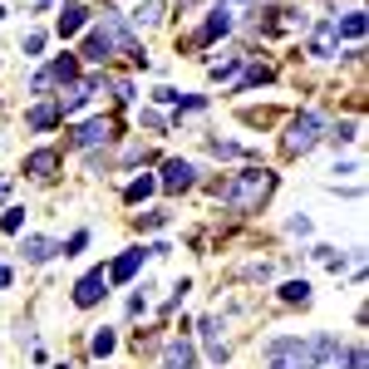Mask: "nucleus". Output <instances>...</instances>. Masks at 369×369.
Masks as SVG:
<instances>
[{
    "label": "nucleus",
    "mask_w": 369,
    "mask_h": 369,
    "mask_svg": "<svg viewBox=\"0 0 369 369\" xmlns=\"http://www.w3.org/2000/svg\"><path fill=\"white\" fill-rule=\"evenodd\" d=\"M330 354H340V345L330 335H320V340H276L271 345V369H315Z\"/></svg>",
    "instance_id": "f257e3e1"
},
{
    "label": "nucleus",
    "mask_w": 369,
    "mask_h": 369,
    "mask_svg": "<svg viewBox=\"0 0 369 369\" xmlns=\"http://www.w3.org/2000/svg\"><path fill=\"white\" fill-rule=\"evenodd\" d=\"M271 187H276V173L251 168V173H241V178H237V187H227V202L237 207V212H256V207L271 197Z\"/></svg>",
    "instance_id": "f03ea898"
},
{
    "label": "nucleus",
    "mask_w": 369,
    "mask_h": 369,
    "mask_svg": "<svg viewBox=\"0 0 369 369\" xmlns=\"http://www.w3.org/2000/svg\"><path fill=\"white\" fill-rule=\"evenodd\" d=\"M315 143H320V119H315V114H295V119H291V133H286L281 148L295 157V153H310Z\"/></svg>",
    "instance_id": "7ed1b4c3"
},
{
    "label": "nucleus",
    "mask_w": 369,
    "mask_h": 369,
    "mask_svg": "<svg viewBox=\"0 0 369 369\" xmlns=\"http://www.w3.org/2000/svg\"><path fill=\"white\" fill-rule=\"evenodd\" d=\"M98 30L109 35V44H114V49H123V55H128L133 65H148V55H143V44L133 40V30H128V25H123L119 15H103V25H98Z\"/></svg>",
    "instance_id": "20e7f679"
},
{
    "label": "nucleus",
    "mask_w": 369,
    "mask_h": 369,
    "mask_svg": "<svg viewBox=\"0 0 369 369\" xmlns=\"http://www.w3.org/2000/svg\"><path fill=\"white\" fill-rule=\"evenodd\" d=\"M94 89H98V79H74V84H65V89H60V103H55V109H60V114H74V109H84Z\"/></svg>",
    "instance_id": "39448f33"
},
{
    "label": "nucleus",
    "mask_w": 369,
    "mask_h": 369,
    "mask_svg": "<svg viewBox=\"0 0 369 369\" xmlns=\"http://www.w3.org/2000/svg\"><path fill=\"white\" fill-rule=\"evenodd\" d=\"M103 291H109V271H89V276L74 286V305H84V310H89V305H98V300H103Z\"/></svg>",
    "instance_id": "423d86ee"
},
{
    "label": "nucleus",
    "mask_w": 369,
    "mask_h": 369,
    "mask_svg": "<svg viewBox=\"0 0 369 369\" xmlns=\"http://www.w3.org/2000/svg\"><path fill=\"white\" fill-rule=\"evenodd\" d=\"M157 187H163V192H182V187H192V163H182V157H168V163H163V178H157Z\"/></svg>",
    "instance_id": "0eeeda50"
},
{
    "label": "nucleus",
    "mask_w": 369,
    "mask_h": 369,
    "mask_svg": "<svg viewBox=\"0 0 369 369\" xmlns=\"http://www.w3.org/2000/svg\"><path fill=\"white\" fill-rule=\"evenodd\" d=\"M109 138H114V119H89V123L74 133L79 148H98V143H109Z\"/></svg>",
    "instance_id": "6e6552de"
},
{
    "label": "nucleus",
    "mask_w": 369,
    "mask_h": 369,
    "mask_svg": "<svg viewBox=\"0 0 369 369\" xmlns=\"http://www.w3.org/2000/svg\"><path fill=\"white\" fill-rule=\"evenodd\" d=\"M25 173H30V178H55V173H60V153H55V148L30 153V157H25Z\"/></svg>",
    "instance_id": "1a4fd4ad"
},
{
    "label": "nucleus",
    "mask_w": 369,
    "mask_h": 369,
    "mask_svg": "<svg viewBox=\"0 0 369 369\" xmlns=\"http://www.w3.org/2000/svg\"><path fill=\"white\" fill-rule=\"evenodd\" d=\"M138 266H143V251H123L114 266H109V286H123V281H133L138 276Z\"/></svg>",
    "instance_id": "9d476101"
},
{
    "label": "nucleus",
    "mask_w": 369,
    "mask_h": 369,
    "mask_svg": "<svg viewBox=\"0 0 369 369\" xmlns=\"http://www.w3.org/2000/svg\"><path fill=\"white\" fill-rule=\"evenodd\" d=\"M197 359H192V345L187 340H173L168 345V354H163V369H192Z\"/></svg>",
    "instance_id": "9b49d317"
},
{
    "label": "nucleus",
    "mask_w": 369,
    "mask_h": 369,
    "mask_svg": "<svg viewBox=\"0 0 369 369\" xmlns=\"http://www.w3.org/2000/svg\"><path fill=\"white\" fill-rule=\"evenodd\" d=\"M114 55V44H109V35H103V30H94L89 40H84V60H94V65H103V60H109Z\"/></svg>",
    "instance_id": "f8f14e48"
},
{
    "label": "nucleus",
    "mask_w": 369,
    "mask_h": 369,
    "mask_svg": "<svg viewBox=\"0 0 369 369\" xmlns=\"http://www.w3.org/2000/svg\"><path fill=\"white\" fill-rule=\"evenodd\" d=\"M227 30H232V10H227V6H217V10H212V20H207V30L197 35V44L217 40V35H227Z\"/></svg>",
    "instance_id": "ddd939ff"
},
{
    "label": "nucleus",
    "mask_w": 369,
    "mask_h": 369,
    "mask_svg": "<svg viewBox=\"0 0 369 369\" xmlns=\"http://www.w3.org/2000/svg\"><path fill=\"white\" fill-rule=\"evenodd\" d=\"M163 15H168V6H163V0H143V6L133 10V25H163Z\"/></svg>",
    "instance_id": "4468645a"
},
{
    "label": "nucleus",
    "mask_w": 369,
    "mask_h": 369,
    "mask_svg": "<svg viewBox=\"0 0 369 369\" xmlns=\"http://www.w3.org/2000/svg\"><path fill=\"white\" fill-rule=\"evenodd\" d=\"M74 74H79V60H74V55H65V60H55V65L44 69L49 84H55V79H60V84H74Z\"/></svg>",
    "instance_id": "2eb2a0df"
},
{
    "label": "nucleus",
    "mask_w": 369,
    "mask_h": 369,
    "mask_svg": "<svg viewBox=\"0 0 369 369\" xmlns=\"http://www.w3.org/2000/svg\"><path fill=\"white\" fill-rule=\"evenodd\" d=\"M84 15H89L84 6H65V10H60V35H65V40L79 35V30H84Z\"/></svg>",
    "instance_id": "dca6fc26"
},
{
    "label": "nucleus",
    "mask_w": 369,
    "mask_h": 369,
    "mask_svg": "<svg viewBox=\"0 0 369 369\" xmlns=\"http://www.w3.org/2000/svg\"><path fill=\"white\" fill-rule=\"evenodd\" d=\"M20 251H25V261H49L60 246H55V241H44V237H25V246H20Z\"/></svg>",
    "instance_id": "f3484780"
},
{
    "label": "nucleus",
    "mask_w": 369,
    "mask_h": 369,
    "mask_svg": "<svg viewBox=\"0 0 369 369\" xmlns=\"http://www.w3.org/2000/svg\"><path fill=\"white\" fill-rule=\"evenodd\" d=\"M202 340H207V354H212L217 364L227 359V345H222V335H217V320H202Z\"/></svg>",
    "instance_id": "a211bd4d"
},
{
    "label": "nucleus",
    "mask_w": 369,
    "mask_h": 369,
    "mask_svg": "<svg viewBox=\"0 0 369 369\" xmlns=\"http://www.w3.org/2000/svg\"><path fill=\"white\" fill-rule=\"evenodd\" d=\"M330 30H335V40H340V35H345V40H359V35H364V15L354 10V15H345V20H335Z\"/></svg>",
    "instance_id": "6ab92c4d"
},
{
    "label": "nucleus",
    "mask_w": 369,
    "mask_h": 369,
    "mask_svg": "<svg viewBox=\"0 0 369 369\" xmlns=\"http://www.w3.org/2000/svg\"><path fill=\"white\" fill-rule=\"evenodd\" d=\"M60 123V109L55 103H40V109H30V128H55Z\"/></svg>",
    "instance_id": "aec40b11"
},
{
    "label": "nucleus",
    "mask_w": 369,
    "mask_h": 369,
    "mask_svg": "<svg viewBox=\"0 0 369 369\" xmlns=\"http://www.w3.org/2000/svg\"><path fill=\"white\" fill-rule=\"evenodd\" d=\"M310 49H315V55H330V49H335V30L320 25V30H315V40H310Z\"/></svg>",
    "instance_id": "412c9836"
},
{
    "label": "nucleus",
    "mask_w": 369,
    "mask_h": 369,
    "mask_svg": "<svg viewBox=\"0 0 369 369\" xmlns=\"http://www.w3.org/2000/svg\"><path fill=\"white\" fill-rule=\"evenodd\" d=\"M153 187H157V182H153V178H133V182H128V192H123V197H128V202H143V197H153Z\"/></svg>",
    "instance_id": "4be33fe9"
},
{
    "label": "nucleus",
    "mask_w": 369,
    "mask_h": 369,
    "mask_svg": "<svg viewBox=\"0 0 369 369\" xmlns=\"http://www.w3.org/2000/svg\"><path fill=\"white\" fill-rule=\"evenodd\" d=\"M281 300H291V305L300 300V305H305V300H310V286H305V281H286V286H281Z\"/></svg>",
    "instance_id": "5701e85b"
},
{
    "label": "nucleus",
    "mask_w": 369,
    "mask_h": 369,
    "mask_svg": "<svg viewBox=\"0 0 369 369\" xmlns=\"http://www.w3.org/2000/svg\"><path fill=\"white\" fill-rule=\"evenodd\" d=\"M0 227H6V232H20V227H25V207H10V212L0 217Z\"/></svg>",
    "instance_id": "b1692460"
},
{
    "label": "nucleus",
    "mask_w": 369,
    "mask_h": 369,
    "mask_svg": "<svg viewBox=\"0 0 369 369\" xmlns=\"http://www.w3.org/2000/svg\"><path fill=\"white\" fill-rule=\"evenodd\" d=\"M266 79H271V69H266V65H256V69H246L241 89H256V84H266Z\"/></svg>",
    "instance_id": "393cba45"
},
{
    "label": "nucleus",
    "mask_w": 369,
    "mask_h": 369,
    "mask_svg": "<svg viewBox=\"0 0 369 369\" xmlns=\"http://www.w3.org/2000/svg\"><path fill=\"white\" fill-rule=\"evenodd\" d=\"M114 345H119V340H114V330H98V335H94V354H109Z\"/></svg>",
    "instance_id": "a878e982"
},
{
    "label": "nucleus",
    "mask_w": 369,
    "mask_h": 369,
    "mask_svg": "<svg viewBox=\"0 0 369 369\" xmlns=\"http://www.w3.org/2000/svg\"><path fill=\"white\" fill-rule=\"evenodd\" d=\"M84 241H89V232H74V237H69V246H60V251H65V256H79V251H84Z\"/></svg>",
    "instance_id": "bb28decb"
},
{
    "label": "nucleus",
    "mask_w": 369,
    "mask_h": 369,
    "mask_svg": "<svg viewBox=\"0 0 369 369\" xmlns=\"http://www.w3.org/2000/svg\"><path fill=\"white\" fill-rule=\"evenodd\" d=\"M40 49H44V35H40V30L25 35V55H40Z\"/></svg>",
    "instance_id": "cd10ccee"
},
{
    "label": "nucleus",
    "mask_w": 369,
    "mask_h": 369,
    "mask_svg": "<svg viewBox=\"0 0 369 369\" xmlns=\"http://www.w3.org/2000/svg\"><path fill=\"white\" fill-rule=\"evenodd\" d=\"M212 153H217V157H237V143H222V138H212Z\"/></svg>",
    "instance_id": "c85d7f7f"
},
{
    "label": "nucleus",
    "mask_w": 369,
    "mask_h": 369,
    "mask_svg": "<svg viewBox=\"0 0 369 369\" xmlns=\"http://www.w3.org/2000/svg\"><path fill=\"white\" fill-rule=\"evenodd\" d=\"M345 364H350V369H364V350H359V345H354V350H345Z\"/></svg>",
    "instance_id": "c756f323"
},
{
    "label": "nucleus",
    "mask_w": 369,
    "mask_h": 369,
    "mask_svg": "<svg viewBox=\"0 0 369 369\" xmlns=\"http://www.w3.org/2000/svg\"><path fill=\"white\" fill-rule=\"evenodd\" d=\"M10 286V266H6V261H0V291H6Z\"/></svg>",
    "instance_id": "7c9ffc66"
},
{
    "label": "nucleus",
    "mask_w": 369,
    "mask_h": 369,
    "mask_svg": "<svg viewBox=\"0 0 369 369\" xmlns=\"http://www.w3.org/2000/svg\"><path fill=\"white\" fill-rule=\"evenodd\" d=\"M40 6H49V0H40Z\"/></svg>",
    "instance_id": "2f4dec72"
}]
</instances>
